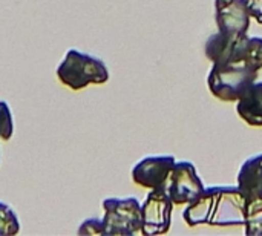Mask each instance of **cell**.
Returning a JSON list of instances; mask_svg holds the SVG:
<instances>
[{"label": "cell", "mask_w": 262, "mask_h": 236, "mask_svg": "<svg viewBox=\"0 0 262 236\" xmlns=\"http://www.w3.org/2000/svg\"><path fill=\"white\" fill-rule=\"evenodd\" d=\"M256 78L258 71L243 61L213 63L207 77V86L215 98L221 101H238Z\"/></svg>", "instance_id": "cell-2"}, {"label": "cell", "mask_w": 262, "mask_h": 236, "mask_svg": "<svg viewBox=\"0 0 262 236\" xmlns=\"http://www.w3.org/2000/svg\"><path fill=\"white\" fill-rule=\"evenodd\" d=\"M204 183L190 161H175L161 189L177 206L190 204L204 190Z\"/></svg>", "instance_id": "cell-5"}, {"label": "cell", "mask_w": 262, "mask_h": 236, "mask_svg": "<svg viewBox=\"0 0 262 236\" xmlns=\"http://www.w3.org/2000/svg\"><path fill=\"white\" fill-rule=\"evenodd\" d=\"M78 235H103V224L101 220L91 218L81 223L78 229Z\"/></svg>", "instance_id": "cell-16"}, {"label": "cell", "mask_w": 262, "mask_h": 236, "mask_svg": "<svg viewBox=\"0 0 262 236\" xmlns=\"http://www.w3.org/2000/svg\"><path fill=\"white\" fill-rule=\"evenodd\" d=\"M236 183L246 203L262 200V154L250 157L243 163L236 175Z\"/></svg>", "instance_id": "cell-10"}, {"label": "cell", "mask_w": 262, "mask_h": 236, "mask_svg": "<svg viewBox=\"0 0 262 236\" xmlns=\"http://www.w3.org/2000/svg\"><path fill=\"white\" fill-rule=\"evenodd\" d=\"M103 235L130 236L141 232V206L135 197L103 201Z\"/></svg>", "instance_id": "cell-4"}, {"label": "cell", "mask_w": 262, "mask_h": 236, "mask_svg": "<svg viewBox=\"0 0 262 236\" xmlns=\"http://www.w3.org/2000/svg\"><path fill=\"white\" fill-rule=\"evenodd\" d=\"M243 63L255 71L262 69V37H249L246 43Z\"/></svg>", "instance_id": "cell-13"}, {"label": "cell", "mask_w": 262, "mask_h": 236, "mask_svg": "<svg viewBox=\"0 0 262 236\" xmlns=\"http://www.w3.org/2000/svg\"><path fill=\"white\" fill-rule=\"evenodd\" d=\"M14 134V120L6 101H0V140H9Z\"/></svg>", "instance_id": "cell-15"}, {"label": "cell", "mask_w": 262, "mask_h": 236, "mask_svg": "<svg viewBox=\"0 0 262 236\" xmlns=\"http://www.w3.org/2000/svg\"><path fill=\"white\" fill-rule=\"evenodd\" d=\"M236 112L249 126L262 127V81L252 83L236 101Z\"/></svg>", "instance_id": "cell-11"}, {"label": "cell", "mask_w": 262, "mask_h": 236, "mask_svg": "<svg viewBox=\"0 0 262 236\" xmlns=\"http://www.w3.org/2000/svg\"><path fill=\"white\" fill-rule=\"evenodd\" d=\"M246 3H247L250 17L262 25V0H246Z\"/></svg>", "instance_id": "cell-17"}, {"label": "cell", "mask_w": 262, "mask_h": 236, "mask_svg": "<svg viewBox=\"0 0 262 236\" xmlns=\"http://www.w3.org/2000/svg\"><path fill=\"white\" fill-rule=\"evenodd\" d=\"M175 157L172 155H155L146 157L138 161L132 169V180L135 184L144 189L161 187L175 164Z\"/></svg>", "instance_id": "cell-9"}, {"label": "cell", "mask_w": 262, "mask_h": 236, "mask_svg": "<svg viewBox=\"0 0 262 236\" xmlns=\"http://www.w3.org/2000/svg\"><path fill=\"white\" fill-rule=\"evenodd\" d=\"M20 223L15 212L5 203H0V236L17 235Z\"/></svg>", "instance_id": "cell-14"}, {"label": "cell", "mask_w": 262, "mask_h": 236, "mask_svg": "<svg viewBox=\"0 0 262 236\" xmlns=\"http://www.w3.org/2000/svg\"><path fill=\"white\" fill-rule=\"evenodd\" d=\"M244 227L247 235H262V201L246 204Z\"/></svg>", "instance_id": "cell-12"}, {"label": "cell", "mask_w": 262, "mask_h": 236, "mask_svg": "<svg viewBox=\"0 0 262 236\" xmlns=\"http://www.w3.org/2000/svg\"><path fill=\"white\" fill-rule=\"evenodd\" d=\"M173 203L161 189H150L141 206V233L146 236L164 235L172 224Z\"/></svg>", "instance_id": "cell-6"}, {"label": "cell", "mask_w": 262, "mask_h": 236, "mask_svg": "<svg viewBox=\"0 0 262 236\" xmlns=\"http://www.w3.org/2000/svg\"><path fill=\"white\" fill-rule=\"evenodd\" d=\"M247 34H227L215 32L207 38L206 43V57L212 63H236L243 61Z\"/></svg>", "instance_id": "cell-7"}, {"label": "cell", "mask_w": 262, "mask_h": 236, "mask_svg": "<svg viewBox=\"0 0 262 236\" xmlns=\"http://www.w3.org/2000/svg\"><path fill=\"white\" fill-rule=\"evenodd\" d=\"M250 18L246 0H215V22L218 31L227 34H247Z\"/></svg>", "instance_id": "cell-8"}, {"label": "cell", "mask_w": 262, "mask_h": 236, "mask_svg": "<svg viewBox=\"0 0 262 236\" xmlns=\"http://www.w3.org/2000/svg\"><path fill=\"white\" fill-rule=\"evenodd\" d=\"M57 77L64 86L80 91L88 84L106 83L109 80V71L103 60L83 54L78 49H69L57 68Z\"/></svg>", "instance_id": "cell-3"}, {"label": "cell", "mask_w": 262, "mask_h": 236, "mask_svg": "<svg viewBox=\"0 0 262 236\" xmlns=\"http://www.w3.org/2000/svg\"><path fill=\"white\" fill-rule=\"evenodd\" d=\"M183 218L189 227H238L244 226L246 198L238 186L204 187L200 197L187 204Z\"/></svg>", "instance_id": "cell-1"}]
</instances>
